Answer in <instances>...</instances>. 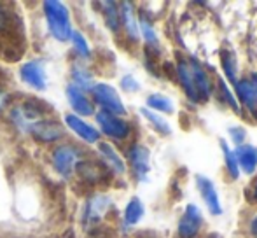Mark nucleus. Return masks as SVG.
Here are the masks:
<instances>
[{
  "label": "nucleus",
  "instance_id": "dca6fc26",
  "mask_svg": "<svg viewBox=\"0 0 257 238\" xmlns=\"http://www.w3.org/2000/svg\"><path fill=\"white\" fill-rule=\"evenodd\" d=\"M121 23L126 30V35H128L130 41L137 42L140 37V30H139V20L135 16V9L130 2H122L121 4Z\"/></svg>",
  "mask_w": 257,
  "mask_h": 238
},
{
  "label": "nucleus",
  "instance_id": "7ed1b4c3",
  "mask_svg": "<svg viewBox=\"0 0 257 238\" xmlns=\"http://www.w3.org/2000/svg\"><path fill=\"white\" fill-rule=\"evenodd\" d=\"M205 224L203 212L200 210V207L194 203L186 205L182 215L179 219V224H177V235L179 238H196L200 235L201 228Z\"/></svg>",
  "mask_w": 257,
  "mask_h": 238
},
{
  "label": "nucleus",
  "instance_id": "9d476101",
  "mask_svg": "<svg viewBox=\"0 0 257 238\" xmlns=\"http://www.w3.org/2000/svg\"><path fill=\"white\" fill-rule=\"evenodd\" d=\"M187 61H189V68H191V74H193L194 86H196V91H198V96H200V102H206V100H208L210 96H212V93H213L212 79H210V75L206 74L205 67L198 60L187 58Z\"/></svg>",
  "mask_w": 257,
  "mask_h": 238
},
{
  "label": "nucleus",
  "instance_id": "a878e982",
  "mask_svg": "<svg viewBox=\"0 0 257 238\" xmlns=\"http://www.w3.org/2000/svg\"><path fill=\"white\" fill-rule=\"evenodd\" d=\"M139 30L142 34V37L146 39L147 46L149 48H156L159 49V39H158V34H156L154 27L151 25V21L147 18H140L139 20Z\"/></svg>",
  "mask_w": 257,
  "mask_h": 238
},
{
  "label": "nucleus",
  "instance_id": "aec40b11",
  "mask_svg": "<svg viewBox=\"0 0 257 238\" xmlns=\"http://www.w3.org/2000/svg\"><path fill=\"white\" fill-rule=\"evenodd\" d=\"M147 109L154 110L158 114H173L175 107H173V102L166 95L153 93V95L147 96Z\"/></svg>",
  "mask_w": 257,
  "mask_h": 238
},
{
  "label": "nucleus",
  "instance_id": "423d86ee",
  "mask_svg": "<svg viewBox=\"0 0 257 238\" xmlns=\"http://www.w3.org/2000/svg\"><path fill=\"white\" fill-rule=\"evenodd\" d=\"M95 116H96V123H98L102 133L107 135L108 139H114V140L128 139L130 132H132L128 121H124V119L119 116H114V114L105 112V110H100Z\"/></svg>",
  "mask_w": 257,
  "mask_h": 238
},
{
  "label": "nucleus",
  "instance_id": "f8f14e48",
  "mask_svg": "<svg viewBox=\"0 0 257 238\" xmlns=\"http://www.w3.org/2000/svg\"><path fill=\"white\" fill-rule=\"evenodd\" d=\"M67 98L68 103H70L72 110L75 112V116H93L95 114V107H93L91 100L86 96L84 91L77 88L74 84L67 86Z\"/></svg>",
  "mask_w": 257,
  "mask_h": 238
},
{
  "label": "nucleus",
  "instance_id": "2f4dec72",
  "mask_svg": "<svg viewBox=\"0 0 257 238\" xmlns=\"http://www.w3.org/2000/svg\"><path fill=\"white\" fill-rule=\"evenodd\" d=\"M248 229H250V235L257 238V214L250 219V222H248Z\"/></svg>",
  "mask_w": 257,
  "mask_h": 238
},
{
  "label": "nucleus",
  "instance_id": "6ab92c4d",
  "mask_svg": "<svg viewBox=\"0 0 257 238\" xmlns=\"http://www.w3.org/2000/svg\"><path fill=\"white\" fill-rule=\"evenodd\" d=\"M144 214H146V207H144L142 200L133 196L124 208V226H135L144 217Z\"/></svg>",
  "mask_w": 257,
  "mask_h": 238
},
{
  "label": "nucleus",
  "instance_id": "ddd939ff",
  "mask_svg": "<svg viewBox=\"0 0 257 238\" xmlns=\"http://www.w3.org/2000/svg\"><path fill=\"white\" fill-rule=\"evenodd\" d=\"M234 151V156H236L238 167L240 172L247 175H254L257 172V147L252 144H243V146H238Z\"/></svg>",
  "mask_w": 257,
  "mask_h": 238
},
{
  "label": "nucleus",
  "instance_id": "f03ea898",
  "mask_svg": "<svg viewBox=\"0 0 257 238\" xmlns=\"http://www.w3.org/2000/svg\"><path fill=\"white\" fill-rule=\"evenodd\" d=\"M91 93L95 102L102 107V110H105V112L114 114V116H124L126 114V107L122 103L121 96H119V93L110 84L98 82V84L93 86Z\"/></svg>",
  "mask_w": 257,
  "mask_h": 238
},
{
  "label": "nucleus",
  "instance_id": "9b49d317",
  "mask_svg": "<svg viewBox=\"0 0 257 238\" xmlns=\"http://www.w3.org/2000/svg\"><path fill=\"white\" fill-rule=\"evenodd\" d=\"M65 123H67L68 128H70L79 139L84 140L86 144H98L100 142V132L95 128V126L86 123L82 117L75 116V114H67V116H65Z\"/></svg>",
  "mask_w": 257,
  "mask_h": 238
},
{
  "label": "nucleus",
  "instance_id": "cd10ccee",
  "mask_svg": "<svg viewBox=\"0 0 257 238\" xmlns=\"http://www.w3.org/2000/svg\"><path fill=\"white\" fill-rule=\"evenodd\" d=\"M70 41H72V44H74V48H75V51H77L79 56H82V58H89V56H91L89 44H88V41H86V37L81 34V32L72 30Z\"/></svg>",
  "mask_w": 257,
  "mask_h": 238
},
{
  "label": "nucleus",
  "instance_id": "f257e3e1",
  "mask_svg": "<svg viewBox=\"0 0 257 238\" xmlns=\"http://www.w3.org/2000/svg\"><path fill=\"white\" fill-rule=\"evenodd\" d=\"M42 7H44L46 20H48V27L53 37L60 42L68 41L72 34V23L65 4L58 2V0H46Z\"/></svg>",
  "mask_w": 257,
  "mask_h": 238
},
{
  "label": "nucleus",
  "instance_id": "b1692460",
  "mask_svg": "<svg viewBox=\"0 0 257 238\" xmlns=\"http://www.w3.org/2000/svg\"><path fill=\"white\" fill-rule=\"evenodd\" d=\"M220 147H222V154H224V165H226V170H227V175H229L233 180H238L240 179V167H238V161H236V156H234V151L227 146L226 140L220 139L219 140Z\"/></svg>",
  "mask_w": 257,
  "mask_h": 238
},
{
  "label": "nucleus",
  "instance_id": "2eb2a0df",
  "mask_svg": "<svg viewBox=\"0 0 257 238\" xmlns=\"http://www.w3.org/2000/svg\"><path fill=\"white\" fill-rule=\"evenodd\" d=\"M30 132L39 140H44V142H53V140H58L60 137H63V128L60 125H56V123L48 121V119H41L39 123H35L30 128Z\"/></svg>",
  "mask_w": 257,
  "mask_h": 238
},
{
  "label": "nucleus",
  "instance_id": "6e6552de",
  "mask_svg": "<svg viewBox=\"0 0 257 238\" xmlns=\"http://www.w3.org/2000/svg\"><path fill=\"white\" fill-rule=\"evenodd\" d=\"M128 161L135 179L139 182L147 180V175H149L151 170V151L142 144H133L128 149Z\"/></svg>",
  "mask_w": 257,
  "mask_h": 238
},
{
  "label": "nucleus",
  "instance_id": "c756f323",
  "mask_svg": "<svg viewBox=\"0 0 257 238\" xmlns=\"http://www.w3.org/2000/svg\"><path fill=\"white\" fill-rule=\"evenodd\" d=\"M121 88L124 89V91H128V93H135V91H139V89H140V84H139V81L133 77V75H124V77L121 79Z\"/></svg>",
  "mask_w": 257,
  "mask_h": 238
},
{
  "label": "nucleus",
  "instance_id": "1a4fd4ad",
  "mask_svg": "<svg viewBox=\"0 0 257 238\" xmlns=\"http://www.w3.org/2000/svg\"><path fill=\"white\" fill-rule=\"evenodd\" d=\"M194 180H196V187H198V191H200L201 200H203L206 205V210H208L212 215L222 214V205H220V198L215 189V184L201 174H198Z\"/></svg>",
  "mask_w": 257,
  "mask_h": 238
},
{
  "label": "nucleus",
  "instance_id": "a211bd4d",
  "mask_svg": "<svg viewBox=\"0 0 257 238\" xmlns=\"http://www.w3.org/2000/svg\"><path fill=\"white\" fill-rule=\"evenodd\" d=\"M140 114L147 119V123L153 126V130L156 133H159V135H163V137L172 135V126H170V123L166 121L161 114L154 112V110L147 109V107H142V109H140Z\"/></svg>",
  "mask_w": 257,
  "mask_h": 238
},
{
  "label": "nucleus",
  "instance_id": "20e7f679",
  "mask_svg": "<svg viewBox=\"0 0 257 238\" xmlns=\"http://www.w3.org/2000/svg\"><path fill=\"white\" fill-rule=\"evenodd\" d=\"M236 100L248 114L257 121V74H250L243 79H238L234 84Z\"/></svg>",
  "mask_w": 257,
  "mask_h": 238
},
{
  "label": "nucleus",
  "instance_id": "7c9ffc66",
  "mask_svg": "<svg viewBox=\"0 0 257 238\" xmlns=\"http://www.w3.org/2000/svg\"><path fill=\"white\" fill-rule=\"evenodd\" d=\"M7 25H9V16H7L6 9L0 7V30H6Z\"/></svg>",
  "mask_w": 257,
  "mask_h": 238
},
{
  "label": "nucleus",
  "instance_id": "c85d7f7f",
  "mask_svg": "<svg viewBox=\"0 0 257 238\" xmlns=\"http://www.w3.org/2000/svg\"><path fill=\"white\" fill-rule=\"evenodd\" d=\"M229 135L231 140L234 142V146H243L245 139H247V132H245L243 126H229Z\"/></svg>",
  "mask_w": 257,
  "mask_h": 238
},
{
  "label": "nucleus",
  "instance_id": "39448f33",
  "mask_svg": "<svg viewBox=\"0 0 257 238\" xmlns=\"http://www.w3.org/2000/svg\"><path fill=\"white\" fill-rule=\"evenodd\" d=\"M81 158V151L75 146H60L53 151L51 154V161L56 168V172L60 175H63L65 179H70L74 170L77 168V165L81 163L79 161Z\"/></svg>",
  "mask_w": 257,
  "mask_h": 238
},
{
  "label": "nucleus",
  "instance_id": "f3484780",
  "mask_svg": "<svg viewBox=\"0 0 257 238\" xmlns=\"http://www.w3.org/2000/svg\"><path fill=\"white\" fill-rule=\"evenodd\" d=\"M98 151H100V154L103 156V160L107 161V163L112 167V170H114L115 174H119V175L124 174V172H126L124 161H122V158L119 156L117 151H115L114 147L110 146V144L100 142V144H98Z\"/></svg>",
  "mask_w": 257,
  "mask_h": 238
},
{
  "label": "nucleus",
  "instance_id": "72a5a7b5",
  "mask_svg": "<svg viewBox=\"0 0 257 238\" xmlns=\"http://www.w3.org/2000/svg\"><path fill=\"white\" fill-rule=\"evenodd\" d=\"M252 196H254V200H255V203H257V180H255V184H254V189H252Z\"/></svg>",
  "mask_w": 257,
  "mask_h": 238
},
{
  "label": "nucleus",
  "instance_id": "5701e85b",
  "mask_svg": "<svg viewBox=\"0 0 257 238\" xmlns=\"http://www.w3.org/2000/svg\"><path fill=\"white\" fill-rule=\"evenodd\" d=\"M215 88H217V95H219L220 102L226 103V105L229 107L231 110H234V112H236V114H241V107H240V103H238L236 96H234L233 93H231V89L227 88L226 81H224L222 77L217 79Z\"/></svg>",
  "mask_w": 257,
  "mask_h": 238
},
{
  "label": "nucleus",
  "instance_id": "bb28decb",
  "mask_svg": "<svg viewBox=\"0 0 257 238\" xmlns=\"http://www.w3.org/2000/svg\"><path fill=\"white\" fill-rule=\"evenodd\" d=\"M108 200L105 196H95L88 203V221H98L102 214L107 210Z\"/></svg>",
  "mask_w": 257,
  "mask_h": 238
},
{
  "label": "nucleus",
  "instance_id": "393cba45",
  "mask_svg": "<svg viewBox=\"0 0 257 238\" xmlns=\"http://www.w3.org/2000/svg\"><path fill=\"white\" fill-rule=\"evenodd\" d=\"M72 81H74V86H77L81 91H91L93 86H95L93 84V75L84 67H79V65L72 68Z\"/></svg>",
  "mask_w": 257,
  "mask_h": 238
},
{
  "label": "nucleus",
  "instance_id": "0eeeda50",
  "mask_svg": "<svg viewBox=\"0 0 257 238\" xmlns=\"http://www.w3.org/2000/svg\"><path fill=\"white\" fill-rule=\"evenodd\" d=\"M20 77L25 84L34 88L35 91L48 89V74H46V63L42 60H30L21 65Z\"/></svg>",
  "mask_w": 257,
  "mask_h": 238
},
{
  "label": "nucleus",
  "instance_id": "4468645a",
  "mask_svg": "<svg viewBox=\"0 0 257 238\" xmlns=\"http://www.w3.org/2000/svg\"><path fill=\"white\" fill-rule=\"evenodd\" d=\"M177 79H179L180 88L184 89V93H186L187 98L194 103L200 102V96H198L196 86H194V79H193V74H191L189 61H187V58L179 60V63H177Z\"/></svg>",
  "mask_w": 257,
  "mask_h": 238
},
{
  "label": "nucleus",
  "instance_id": "412c9836",
  "mask_svg": "<svg viewBox=\"0 0 257 238\" xmlns=\"http://www.w3.org/2000/svg\"><path fill=\"white\" fill-rule=\"evenodd\" d=\"M102 13L105 18V23L110 28L114 34H117L119 28H121V11L117 9V4L115 2H102Z\"/></svg>",
  "mask_w": 257,
  "mask_h": 238
},
{
  "label": "nucleus",
  "instance_id": "f704fd0d",
  "mask_svg": "<svg viewBox=\"0 0 257 238\" xmlns=\"http://www.w3.org/2000/svg\"><path fill=\"white\" fill-rule=\"evenodd\" d=\"M68 238H72V236H68Z\"/></svg>",
  "mask_w": 257,
  "mask_h": 238
},
{
  "label": "nucleus",
  "instance_id": "4be33fe9",
  "mask_svg": "<svg viewBox=\"0 0 257 238\" xmlns=\"http://www.w3.org/2000/svg\"><path fill=\"white\" fill-rule=\"evenodd\" d=\"M220 63H222V70H224V75H226L227 82L231 84H236L238 82V65H236V58H234L233 51H227L224 49L220 53Z\"/></svg>",
  "mask_w": 257,
  "mask_h": 238
},
{
  "label": "nucleus",
  "instance_id": "473e14b6",
  "mask_svg": "<svg viewBox=\"0 0 257 238\" xmlns=\"http://www.w3.org/2000/svg\"><path fill=\"white\" fill-rule=\"evenodd\" d=\"M6 103H7V95L2 91V89H0V109H4V107H6Z\"/></svg>",
  "mask_w": 257,
  "mask_h": 238
}]
</instances>
